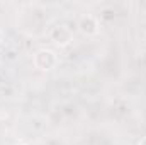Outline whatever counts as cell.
Listing matches in <instances>:
<instances>
[{
  "instance_id": "6da1fadb",
  "label": "cell",
  "mask_w": 146,
  "mask_h": 145,
  "mask_svg": "<svg viewBox=\"0 0 146 145\" xmlns=\"http://www.w3.org/2000/svg\"><path fill=\"white\" fill-rule=\"evenodd\" d=\"M58 62H60L58 55L53 50H49V48L37 50L36 53L33 55V63H34V67H36L37 70H41V72H49V70L56 68Z\"/></svg>"
},
{
  "instance_id": "8992f818",
  "label": "cell",
  "mask_w": 146,
  "mask_h": 145,
  "mask_svg": "<svg viewBox=\"0 0 146 145\" xmlns=\"http://www.w3.org/2000/svg\"><path fill=\"white\" fill-rule=\"evenodd\" d=\"M17 145H22V144H17Z\"/></svg>"
},
{
  "instance_id": "277c9868",
  "label": "cell",
  "mask_w": 146,
  "mask_h": 145,
  "mask_svg": "<svg viewBox=\"0 0 146 145\" xmlns=\"http://www.w3.org/2000/svg\"><path fill=\"white\" fill-rule=\"evenodd\" d=\"M3 38H5V33H3V29L0 28V44H2V41H3Z\"/></svg>"
},
{
  "instance_id": "3957f363",
  "label": "cell",
  "mask_w": 146,
  "mask_h": 145,
  "mask_svg": "<svg viewBox=\"0 0 146 145\" xmlns=\"http://www.w3.org/2000/svg\"><path fill=\"white\" fill-rule=\"evenodd\" d=\"M49 38H51V41H53L56 46L65 48V46H68L73 41V31L66 26V24H56V26L51 29Z\"/></svg>"
},
{
  "instance_id": "5b68a950",
  "label": "cell",
  "mask_w": 146,
  "mask_h": 145,
  "mask_svg": "<svg viewBox=\"0 0 146 145\" xmlns=\"http://www.w3.org/2000/svg\"><path fill=\"white\" fill-rule=\"evenodd\" d=\"M138 145H146V135L141 138V140H139V142H138Z\"/></svg>"
},
{
  "instance_id": "7a4b0ae2",
  "label": "cell",
  "mask_w": 146,
  "mask_h": 145,
  "mask_svg": "<svg viewBox=\"0 0 146 145\" xmlns=\"http://www.w3.org/2000/svg\"><path fill=\"white\" fill-rule=\"evenodd\" d=\"M78 31L83 34V36L90 38V36H97L99 31H100V21L92 15V14H85L78 19V24H76Z\"/></svg>"
}]
</instances>
